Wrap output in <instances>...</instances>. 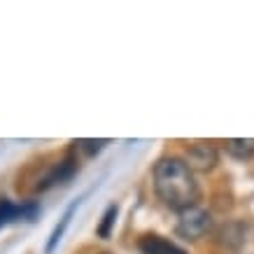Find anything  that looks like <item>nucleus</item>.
Here are the masks:
<instances>
[{"instance_id": "1", "label": "nucleus", "mask_w": 254, "mask_h": 254, "mask_svg": "<svg viewBox=\"0 0 254 254\" xmlns=\"http://www.w3.org/2000/svg\"><path fill=\"white\" fill-rule=\"evenodd\" d=\"M154 189L163 205L173 210L193 208L198 200V185L193 180V170L187 166L185 159L168 156L154 166Z\"/></svg>"}, {"instance_id": "2", "label": "nucleus", "mask_w": 254, "mask_h": 254, "mask_svg": "<svg viewBox=\"0 0 254 254\" xmlns=\"http://www.w3.org/2000/svg\"><path fill=\"white\" fill-rule=\"evenodd\" d=\"M210 226H212V217L208 210L198 208V205L182 210L177 217V233L187 240H196L200 236H205L210 231Z\"/></svg>"}, {"instance_id": "3", "label": "nucleus", "mask_w": 254, "mask_h": 254, "mask_svg": "<svg viewBox=\"0 0 254 254\" xmlns=\"http://www.w3.org/2000/svg\"><path fill=\"white\" fill-rule=\"evenodd\" d=\"M40 212V205L35 200H26L21 205L12 203L9 198H0V229L12 224L14 219H26V222H33Z\"/></svg>"}, {"instance_id": "4", "label": "nucleus", "mask_w": 254, "mask_h": 254, "mask_svg": "<svg viewBox=\"0 0 254 254\" xmlns=\"http://www.w3.org/2000/svg\"><path fill=\"white\" fill-rule=\"evenodd\" d=\"M77 173V161H75V156L68 154L63 161H59L54 168L49 170L42 180L38 182V191H47V189H52L56 185H63V182H68L70 177Z\"/></svg>"}, {"instance_id": "5", "label": "nucleus", "mask_w": 254, "mask_h": 254, "mask_svg": "<svg viewBox=\"0 0 254 254\" xmlns=\"http://www.w3.org/2000/svg\"><path fill=\"white\" fill-rule=\"evenodd\" d=\"M185 161L191 170H210L217 163V149L210 142H193L187 149Z\"/></svg>"}, {"instance_id": "6", "label": "nucleus", "mask_w": 254, "mask_h": 254, "mask_svg": "<svg viewBox=\"0 0 254 254\" xmlns=\"http://www.w3.org/2000/svg\"><path fill=\"white\" fill-rule=\"evenodd\" d=\"M79 203H82V198H75L72 203H70L68 208H65V212H63V217L59 219V224L54 226V231H52V236H49V240H47V247H45V254H52L59 247V243H61V238L65 236V231H68L70 222H72V215H75V210L79 208Z\"/></svg>"}, {"instance_id": "7", "label": "nucleus", "mask_w": 254, "mask_h": 254, "mask_svg": "<svg viewBox=\"0 0 254 254\" xmlns=\"http://www.w3.org/2000/svg\"><path fill=\"white\" fill-rule=\"evenodd\" d=\"M142 254H187L182 247H177L175 243L166 240L163 236H145L138 243Z\"/></svg>"}, {"instance_id": "8", "label": "nucleus", "mask_w": 254, "mask_h": 254, "mask_svg": "<svg viewBox=\"0 0 254 254\" xmlns=\"http://www.w3.org/2000/svg\"><path fill=\"white\" fill-rule=\"evenodd\" d=\"M226 152L236 159H252L254 156V140L252 138H240V140H229L226 142Z\"/></svg>"}, {"instance_id": "9", "label": "nucleus", "mask_w": 254, "mask_h": 254, "mask_svg": "<svg viewBox=\"0 0 254 254\" xmlns=\"http://www.w3.org/2000/svg\"><path fill=\"white\" fill-rule=\"evenodd\" d=\"M117 215H119V208H117L115 203H112V205H108V210L103 212V219H100L98 229H96L98 238H110V233H112V229H115Z\"/></svg>"}, {"instance_id": "10", "label": "nucleus", "mask_w": 254, "mask_h": 254, "mask_svg": "<svg viewBox=\"0 0 254 254\" xmlns=\"http://www.w3.org/2000/svg\"><path fill=\"white\" fill-rule=\"evenodd\" d=\"M108 142H110V140L103 138V140H77L75 145H77L86 156H96V154L100 152V149H103V147L108 145Z\"/></svg>"}]
</instances>
